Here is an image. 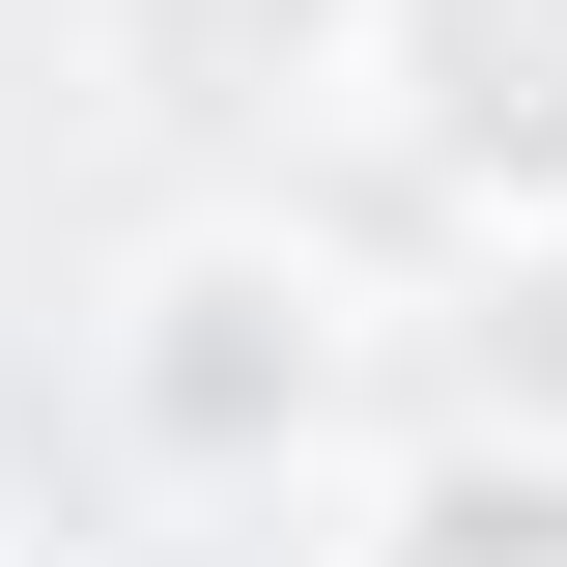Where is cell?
Returning <instances> with one entry per match:
<instances>
[{
	"label": "cell",
	"instance_id": "obj_1",
	"mask_svg": "<svg viewBox=\"0 0 567 567\" xmlns=\"http://www.w3.org/2000/svg\"><path fill=\"white\" fill-rule=\"evenodd\" d=\"M312 398H341V284L284 256V227H171V256L114 284V425H142V483H284Z\"/></svg>",
	"mask_w": 567,
	"mask_h": 567
},
{
	"label": "cell",
	"instance_id": "obj_2",
	"mask_svg": "<svg viewBox=\"0 0 567 567\" xmlns=\"http://www.w3.org/2000/svg\"><path fill=\"white\" fill-rule=\"evenodd\" d=\"M369 85H398V142H425L483 227L567 199V0H369Z\"/></svg>",
	"mask_w": 567,
	"mask_h": 567
},
{
	"label": "cell",
	"instance_id": "obj_3",
	"mask_svg": "<svg viewBox=\"0 0 567 567\" xmlns=\"http://www.w3.org/2000/svg\"><path fill=\"white\" fill-rule=\"evenodd\" d=\"M341 567H567V425H454V454H398V483H369V539Z\"/></svg>",
	"mask_w": 567,
	"mask_h": 567
},
{
	"label": "cell",
	"instance_id": "obj_4",
	"mask_svg": "<svg viewBox=\"0 0 567 567\" xmlns=\"http://www.w3.org/2000/svg\"><path fill=\"white\" fill-rule=\"evenodd\" d=\"M312 58H369V0H199V29H171V114H256V85H312Z\"/></svg>",
	"mask_w": 567,
	"mask_h": 567
},
{
	"label": "cell",
	"instance_id": "obj_5",
	"mask_svg": "<svg viewBox=\"0 0 567 567\" xmlns=\"http://www.w3.org/2000/svg\"><path fill=\"white\" fill-rule=\"evenodd\" d=\"M483 398H511V425H567V199L483 256Z\"/></svg>",
	"mask_w": 567,
	"mask_h": 567
}]
</instances>
